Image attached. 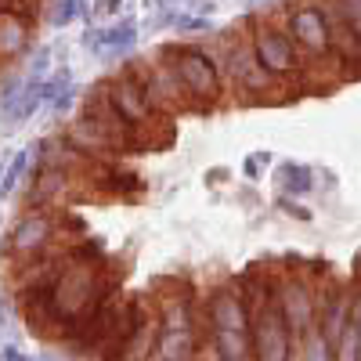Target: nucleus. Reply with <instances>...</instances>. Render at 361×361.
<instances>
[{
    "instance_id": "obj_1",
    "label": "nucleus",
    "mask_w": 361,
    "mask_h": 361,
    "mask_svg": "<svg viewBox=\"0 0 361 361\" xmlns=\"http://www.w3.org/2000/svg\"><path fill=\"white\" fill-rule=\"evenodd\" d=\"M159 58L170 66L173 80L180 83V90H185L192 112L206 116L224 102L228 87H224V76L217 69L214 51H206L199 44H170V47L159 51Z\"/></svg>"
},
{
    "instance_id": "obj_2",
    "label": "nucleus",
    "mask_w": 361,
    "mask_h": 361,
    "mask_svg": "<svg viewBox=\"0 0 361 361\" xmlns=\"http://www.w3.org/2000/svg\"><path fill=\"white\" fill-rule=\"evenodd\" d=\"M102 94L112 105L116 119L134 137V148H156V145H163V141L173 137V119H163V116L152 112V105L145 102L141 87H137V76H134L130 66L123 73H116L112 80H105L102 83Z\"/></svg>"
},
{
    "instance_id": "obj_3",
    "label": "nucleus",
    "mask_w": 361,
    "mask_h": 361,
    "mask_svg": "<svg viewBox=\"0 0 361 361\" xmlns=\"http://www.w3.org/2000/svg\"><path fill=\"white\" fill-rule=\"evenodd\" d=\"M214 58L224 76V87L235 90L238 102H246V105H275L279 102L282 83H275L260 69V62L253 58V47H250V37H243L238 29H228L221 40V51H214Z\"/></svg>"
},
{
    "instance_id": "obj_4",
    "label": "nucleus",
    "mask_w": 361,
    "mask_h": 361,
    "mask_svg": "<svg viewBox=\"0 0 361 361\" xmlns=\"http://www.w3.org/2000/svg\"><path fill=\"white\" fill-rule=\"evenodd\" d=\"M286 37L289 44L296 47L300 62H304V76L307 73H329V80L340 83L336 69V54H333V44H329V29H325V15L322 8L314 4V0H300V4H293L286 11ZM304 83V80H300Z\"/></svg>"
},
{
    "instance_id": "obj_5",
    "label": "nucleus",
    "mask_w": 361,
    "mask_h": 361,
    "mask_svg": "<svg viewBox=\"0 0 361 361\" xmlns=\"http://www.w3.org/2000/svg\"><path fill=\"white\" fill-rule=\"evenodd\" d=\"M250 343L253 361H289L293 357V336L282 322V311L275 304V282H257L250 289Z\"/></svg>"
},
{
    "instance_id": "obj_6",
    "label": "nucleus",
    "mask_w": 361,
    "mask_h": 361,
    "mask_svg": "<svg viewBox=\"0 0 361 361\" xmlns=\"http://www.w3.org/2000/svg\"><path fill=\"white\" fill-rule=\"evenodd\" d=\"M250 47H253V58L260 62V69L282 83V87H296L300 80H304V62H300L296 47L289 44L286 29L279 22L271 18H253L250 22Z\"/></svg>"
},
{
    "instance_id": "obj_7",
    "label": "nucleus",
    "mask_w": 361,
    "mask_h": 361,
    "mask_svg": "<svg viewBox=\"0 0 361 361\" xmlns=\"http://www.w3.org/2000/svg\"><path fill=\"white\" fill-rule=\"evenodd\" d=\"M58 246H62V217L54 206H29L8 235V257L18 264H29Z\"/></svg>"
},
{
    "instance_id": "obj_8",
    "label": "nucleus",
    "mask_w": 361,
    "mask_h": 361,
    "mask_svg": "<svg viewBox=\"0 0 361 361\" xmlns=\"http://www.w3.org/2000/svg\"><path fill=\"white\" fill-rule=\"evenodd\" d=\"M275 304L282 311V322L293 336V347L314 329L318 314V286L307 275H286L275 282Z\"/></svg>"
},
{
    "instance_id": "obj_9",
    "label": "nucleus",
    "mask_w": 361,
    "mask_h": 361,
    "mask_svg": "<svg viewBox=\"0 0 361 361\" xmlns=\"http://www.w3.org/2000/svg\"><path fill=\"white\" fill-rule=\"evenodd\" d=\"M130 69L137 76V87H141L145 102L152 105L156 116L173 119L180 112H192L185 90H180V83L173 80V73H170V66L163 62V58H156V62H130Z\"/></svg>"
},
{
    "instance_id": "obj_10",
    "label": "nucleus",
    "mask_w": 361,
    "mask_h": 361,
    "mask_svg": "<svg viewBox=\"0 0 361 361\" xmlns=\"http://www.w3.org/2000/svg\"><path fill=\"white\" fill-rule=\"evenodd\" d=\"M206 318H209V329H238V333H250L246 293L235 286H217L206 300Z\"/></svg>"
},
{
    "instance_id": "obj_11",
    "label": "nucleus",
    "mask_w": 361,
    "mask_h": 361,
    "mask_svg": "<svg viewBox=\"0 0 361 361\" xmlns=\"http://www.w3.org/2000/svg\"><path fill=\"white\" fill-rule=\"evenodd\" d=\"M156 311L145 304V300H137V314H134V325L130 333L123 340V347H119L116 361H152V347H156Z\"/></svg>"
},
{
    "instance_id": "obj_12",
    "label": "nucleus",
    "mask_w": 361,
    "mask_h": 361,
    "mask_svg": "<svg viewBox=\"0 0 361 361\" xmlns=\"http://www.w3.org/2000/svg\"><path fill=\"white\" fill-rule=\"evenodd\" d=\"M195 354H199V325L156 329L152 361H195Z\"/></svg>"
},
{
    "instance_id": "obj_13",
    "label": "nucleus",
    "mask_w": 361,
    "mask_h": 361,
    "mask_svg": "<svg viewBox=\"0 0 361 361\" xmlns=\"http://www.w3.org/2000/svg\"><path fill=\"white\" fill-rule=\"evenodd\" d=\"M33 44V22L0 11V62H15Z\"/></svg>"
},
{
    "instance_id": "obj_14",
    "label": "nucleus",
    "mask_w": 361,
    "mask_h": 361,
    "mask_svg": "<svg viewBox=\"0 0 361 361\" xmlns=\"http://www.w3.org/2000/svg\"><path fill=\"white\" fill-rule=\"evenodd\" d=\"M214 357L217 361H253L250 333H238V329H214Z\"/></svg>"
},
{
    "instance_id": "obj_15",
    "label": "nucleus",
    "mask_w": 361,
    "mask_h": 361,
    "mask_svg": "<svg viewBox=\"0 0 361 361\" xmlns=\"http://www.w3.org/2000/svg\"><path fill=\"white\" fill-rule=\"evenodd\" d=\"M333 361H361V318L350 314L340 340L333 343Z\"/></svg>"
},
{
    "instance_id": "obj_16",
    "label": "nucleus",
    "mask_w": 361,
    "mask_h": 361,
    "mask_svg": "<svg viewBox=\"0 0 361 361\" xmlns=\"http://www.w3.org/2000/svg\"><path fill=\"white\" fill-rule=\"evenodd\" d=\"M98 40V47L102 51H119V47H130L134 44V37H137V25L130 22V18H123V22H116V25H109V29H102V33H94Z\"/></svg>"
},
{
    "instance_id": "obj_17",
    "label": "nucleus",
    "mask_w": 361,
    "mask_h": 361,
    "mask_svg": "<svg viewBox=\"0 0 361 361\" xmlns=\"http://www.w3.org/2000/svg\"><path fill=\"white\" fill-rule=\"evenodd\" d=\"M279 188L286 195H307L311 192V170L300 163H282L279 166Z\"/></svg>"
},
{
    "instance_id": "obj_18",
    "label": "nucleus",
    "mask_w": 361,
    "mask_h": 361,
    "mask_svg": "<svg viewBox=\"0 0 361 361\" xmlns=\"http://www.w3.org/2000/svg\"><path fill=\"white\" fill-rule=\"evenodd\" d=\"M29 166H33V152H18V156L11 159L8 170H0V195H4V192H15V185H22V180H25Z\"/></svg>"
},
{
    "instance_id": "obj_19",
    "label": "nucleus",
    "mask_w": 361,
    "mask_h": 361,
    "mask_svg": "<svg viewBox=\"0 0 361 361\" xmlns=\"http://www.w3.org/2000/svg\"><path fill=\"white\" fill-rule=\"evenodd\" d=\"M293 350H300V361H333V350H329V343L318 336V329H311Z\"/></svg>"
},
{
    "instance_id": "obj_20",
    "label": "nucleus",
    "mask_w": 361,
    "mask_h": 361,
    "mask_svg": "<svg viewBox=\"0 0 361 361\" xmlns=\"http://www.w3.org/2000/svg\"><path fill=\"white\" fill-rule=\"evenodd\" d=\"M80 4H83V0H62V4H58V11H51V22H54V25L73 22V18L80 15Z\"/></svg>"
},
{
    "instance_id": "obj_21",
    "label": "nucleus",
    "mask_w": 361,
    "mask_h": 361,
    "mask_svg": "<svg viewBox=\"0 0 361 361\" xmlns=\"http://www.w3.org/2000/svg\"><path fill=\"white\" fill-rule=\"evenodd\" d=\"M173 25L180 29V33H209V29H214V22H209V18H195V15L173 18Z\"/></svg>"
},
{
    "instance_id": "obj_22",
    "label": "nucleus",
    "mask_w": 361,
    "mask_h": 361,
    "mask_svg": "<svg viewBox=\"0 0 361 361\" xmlns=\"http://www.w3.org/2000/svg\"><path fill=\"white\" fill-rule=\"evenodd\" d=\"M0 361H33L25 350H18V347H4V354H0Z\"/></svg>"
}]
</instances>
